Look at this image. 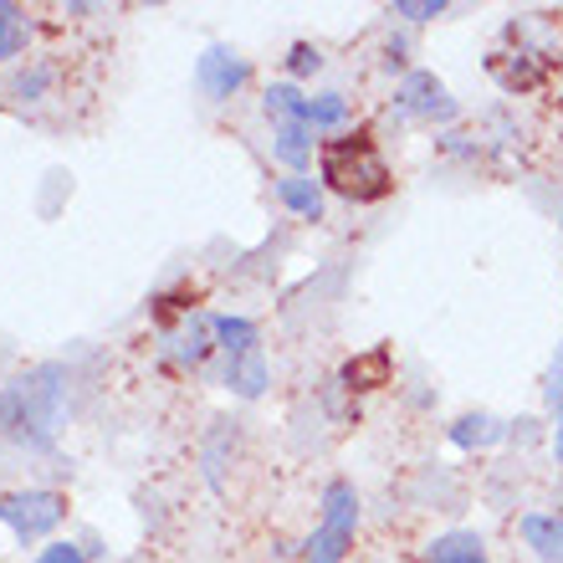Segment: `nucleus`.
<instances>
[{
  "instance_id": "obj_1",
  "label": "nucleus",
  "mask_w": 563,
  "mask_h": 563,
  "mask_svg": "<svg viewBox=\"0 0 563 563\" xmlns=\"http://www.w3.org/2000/svg\"><path fill=\"white\" fill-rule=\"evenodd\" d=\"M62 420H67V385H62L57 364H42V369L21 374L0 389V430L11 441L31 445V451H46L57 441Z\"/></svg>"
},
{
  "instance_id": "obj_2",
  "label": "nucleus",
  "mask_w": 563,
  "mask_h": 563,
  "mask_svg": "<svg viewBox=\"0 0 563 563\" xmlns=\"http://www.w3.org/2000/svg\"><path fill=\"white\" fill-rule=\"evenodd\" d=\"M318 185L349 206H374L395 190V169L369 134H339L318 148Z\"/></svg>"
},
{
  "instance_id": "obj_3",
  "label": "nucleus",
  "mask_w": 563,
  "mask_h": 563,
  "mask_svg": "<svg viewBox=\"0 0 563 563\" xmlns=\"http://www.w3.org/2000/svg\"><path fill=\"white\" fill-rule=\"evenodd\" d=\"M318 528H312L308 538H302V549H297V559L302 563H343L349 553H354V538H358V518H364V507H358V492L354 482H343V476H333L323 487V497H318Z\"/></svg>"
},
{
  "instance_id": "obj_4",
  "label": "nucleus",
  "mask_w": 563,
  "mask_h": 563,
  "mask_svg": "<svg viewBox=\"0 0 563 563\" xmlns=\"http://www.w3.org/2000/svg\"><path fill=\"white\" fill-rule=\"evenodd\" d=\"M62 522H67V492H57V487H15L0 497V528L21 549L52 543Z\"/></svg>"
},
{
  "instance_id": "obj_5",
  "label": "nucleus",
  "mask_w": 563,
  "mask_h": 563,
  "mask_svg": "<svg viewBox=\"0 0 563 563\" xmlns=\"http://www.w3.org/2000/svg\"><path fill=\"white\" fill-rule=\"evenodd\" d=\"M395 113H400V119H416V123H456L461 119L456 98H451L441 77L426 73V67H410V73L400 77V88H395Z\"/></svg>"
},
{
  "instance_id": "obj_6",
  "label": "nucleus",
  "mask_w": 563,
  "mask_h": 563,
  "mask_svg": "<svg viewBox=\"0 0 563 563\" xmlns=\"http://www.w3.org/2000/svg\"><path fill=\"white\" fill-rule=\"evenodd\" d=\"M246 82H252V62L241 57L236 46L210 42L206 52H200V62H195V88L206 92L210 103H231Z\"/></svg>"
},
{
  "instance_id": "obj_7",
  "label": "nucleus",
  "mask_w": 563,
  "mask_h": 563,
  "mask_svg": "<svg viewBox=\"0 0 563 563\" xmlns=\"http://www.w3.org/2000/svg\"><path fill=\"white\" fill-rule=\"evenodd\" d=\"M164 358L175 369L200 374L216 358V333H210V312H185L169 333H164Z\"/></svg>"
},
{
  "instance_id": "obj_8",
  "label": "nucleus",
  "mask_w": 563,
  "mask_h": 563,
  "mask_svg": "<svg viewBox=\"0 0 563 563\" xmlns=\"http://www.w3.org/2000/svg\"><path fill=\"white\" fill-rule=\"evenodd\" d=\"M518 538L538 563H563V512L559 507H533V512H522Z\"/></svg>"
},
{
  "instance_id": "obj_9",
  "label": "nucleus",
  "mask_w": 563,
  "mask_h": 563,
  "mask_svg": "<svg viewBox=\"0 0 563 563\" xmlns=\"http://www.w3.org/2000/svg\"><path fill=\"white\" fill-rule=\"evenodd\" d=\"M318 148H323V139L312 134L308 123H277L272 129V159L282 164V175H308L318 164Z\"/></svg>"
},
{
  "instance_id": "obj_10",
  "label": "nucleus",
  "mask_w": 563,
  "mask_h": 563,
  "mask_svg": "<svg viewBox=\"0 0 563 563\" xmlns=\"http://www.w3.org/2000/svg\"><path fill=\"white\" fill-rule=\"evenodd\" d=\"M236 400H262L272 385V358L262 354V349H252V354H236V358H221V374H216Z\"/></svg>"
},
{
  "instance_id": "obj_11",
  "label": "nucleus",
  "mask_w": 563,
  "mask_h": 563,
  "mask_svg": "<svg viewBox=\"0 0 563 563\" xmlns=\"http://www.w3.org/2000/svg\"><path fill=\"white\" fill-rule=\"evenodd\" d=\"M445 441L456 445V451H487V445L507 441V420H497L492 410H466L445 426Z\"/></svg>"
},
{
  "instance_id": "obj_12",
  "label": "nucleus",
  "mask_w": 563,
  "mask_h": 563,
  "mask_svg": "<svg viewBox=\"0 0 563 563\" xmlns=\"http://www.w3.org/2000/svg\"><path fill=\"white\" fill-rule=\"evenodd\" d=\"M210 333H216V354L221 358H236V354L262 349V328H256V318H241V312H210Z\"/></svg>"
},
{
  "instance_id": "obj_13",
  "label": "nucleus",
  "mask_w": 563,
  "mask_h": 563,
  "mask_svg": "<svg viewBox=\"0 0 563 563\" xmlns=\"http://www.w3.org/2000/svg\"><path fill=\"white\" fill-rule=\"evenodd\" d=\"M277 200H282V210H292L297 221H323V210H328L323 185L312 175H277Z\"/></svg>"
},
{
  "instance_id": "obj_14",
  "label": "nucleus",
  "mask_w": 563,
  "mask_h": 563,
  "mask_svg": "<svg viewBox=\"0 0 563 563\" xmlns=\"http://www.w3.org/2000/svg\"><path fill=\"white\" fill-rule=\"evenodd\" d=\"M426 563H487V543L472 528H451L426 543Z\"/></svg>"
},
{
  "instance_id": "obj_15",
  "label": "nucleus",
  "mask_w": 563,
  "mask_h": 563,
  "mask_svg": "<svg viewBox=\"0 0 563 563\" xmlns=\"http://www.w3.org/2000/svg\"><path fill=\"white\" fill-rule=\"evenodd\" d=\"M349 119H354V108H349V98L343 92H312L308 98V129L323 139H339L343 129H349Z\"/></svg>"
},
{
  "instance_id": "obj_16",
  "label": "nucleus",
  "mask_w": 563,
  "mask_h": 563,
  "mask_svg": "<svg viewBox=\"0 0 563 563\" xmlns=\"http://www.w3.org/2000/svg\"><path fill=\"white\" fill-rule=\"evenodd\" d=\"M262 108H267L272 129H277V123H302L308 119V92L297 88V82H287V77H277V82H267V92H262Z\"/></svg>"
},
{
  "instance_id": "obj_17",
  "label": "nucleus",
  "mask_w": 563,
  "mask_h": 563,
  "mask_svg": "<svg viewBox=\"0 0 563 563\" xmlns=\"http://www.w3.org/2000/svg\"><path fill=\"white\" fill-rule=\"evenodd\" d=\"M343 385H349V389H379V385H389V354H385V349H374V354L354 358V364L343 369Z\"/></svg>"
},
{
  "instance_id": "obj_18",
  "label": "nucleus",
  "mask_w": 563,
  "mask_h": 563,
  "mask_svg": "<svg viewBox=\"0 0 563 563\" xmlns=\"http://www.w3.org/2000/svg\"><path fill=\"white\" fill-rule=\"evenodd\" d=\"M543 400H549L553 420H559V426H553V456H559V466H563V343L549 364V379H543Z\"/></svg>"
},
{
  "instance_id": "obj_19",
  "label": "nucleus",
  "mask_w": 563,
  "mask_h": 563,
  "mask_svg": "<svg viewBox=\"0 0 563 563\" xmlns=\"http://www.w3.org/2000/svg\"><path fill=\"white\" fill-rule=\"evenodd\" d=\"M52 82H57V73L46 67V62H31V67H21L11 82V92L21 98V103H36V98H46L52 92Z\"/></svg>"
},
{
  "instance_id": "obj_20",
  "label": "nucleus",
  "mask_w": 563,
  "mask_h": 563,
  "mask_svg": "<svg viewBox=\"0 0 563 563\" xmlns=\"http://www.w3.org/2000/svg\"><path fill=\"white\" fill-rule=\"evenodd\" d=\"M445 11H451L445 0H395V5H389V15L405 21V26H430V21H441Z\"/></svg>"
},
{
  "instance_id": "obj_21",
  "label": "nucleus",
  "mask_w": 563,
  "mask_h": 563,
  "mask_svg": "<svg viewBox=\"0 0 563 563\" xmlns=\"http://www.w3.org/2000/svg\"><path fill=\"white\" fill-rule=\"evenodd\" d=\"M282 67H287V82H297V88H302V77L323 73V52H318L312 42H292V52H287V62H282Z\"/></svg>"
},
{
  "instance_id": "obj_22",
  "label": "nucleus",
  "mask_w": 563,
  "mask_h": 563,
  "mask_svg": "<svg viewBox=\"0 0 563 563\" xmlns=\"http://www.w3.org/2000/svg\"><path fill=\"white\" fill-rule=\"evenodd\" d=\"M31 563H92V559H88V549H82L77 538H52V543L36 549V559Z\"/></svg>"
},
{
  "instance_id": "obj_23",
  "label": "nucleus",
  "mask_w": 563,
  "mask_h": 563,
  "mask_svg": "<svg viewBox=\"0 0 563 563\" xmlns=\"http://www.w3.org/2000/svg\"><path fill=\"white\" fill-rule=\"evenodd\" d=\"M26 42H31V21H26V15H21V21H11V26H0V62L26 57Z\"/></svg>"
},
{
  "instance_id": "obj_24",
  "label": "nucleus",
  "mask_w": 563,
  "mask_h": 563,
  "mask_svg": "<svg viewBox=\"0 0 563 563\" xmlns=\"http://www.w3.org/2000/svg\"><path fill=\"white\" fill-rule=\"evenodd\" d=\"M21 15H26L21 5H11V0H0V26H11V21H21Z\"/></svg>"
},
{
  "instance_id": "obj_25",
  "label": "nucleus",
  "mask_w": 563,
  "mask_h": 563,
  "mask_svg": "<svg viewBox=\"0 0 563 563\" xmlns=\"http://www.w3.org/2000/svg\"><path fill=\"white\" fill-rule=\"evenodd\" d=\"M559 42H563V26H559Z\"/></svg>"
},
{
  "instance_id": "obj_26",
  "label": "nucleus",
  "mask_w": 563,
  "mask_h": 563,
  "mask_svg": "<svg viewBox=\"0 0 563 563\" xmlns=\"http://www.w3.org/2000/svg\"><path fill=\"white\" fill-rule=\"evenodd\" d=\"M559 221H563V210H559Z\"/></svg>"
}]
</instances>
